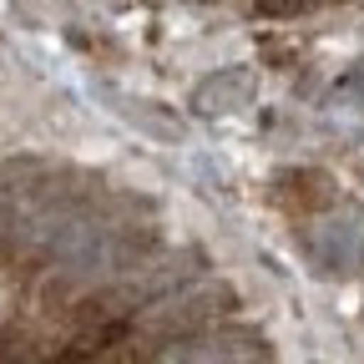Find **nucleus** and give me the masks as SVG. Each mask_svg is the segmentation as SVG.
<instances>
[]
</instances>
